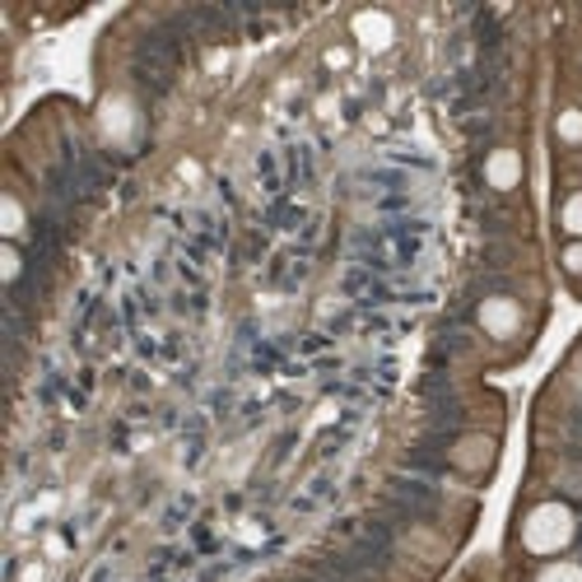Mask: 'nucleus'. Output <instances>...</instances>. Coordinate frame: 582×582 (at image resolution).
Segmentation results:
<instances>
[{
    "instance_id": "obj_1",
    "label": "nucleus",
    "mask_w": 582,
    "mask_h": 582,
    "mask_svg": "<svg viewBox=\"0 0 582 582\" xmlns=\"http://www.w3.org/2000/svg\"><path fill=\"white\" fill-rule=\"evenodd\" d=\"M573 536H578V517L569 503H536V508L522 517V546H527L531 555H559V550H569L573 546Z\"/></svg>"
},
{
    "instance_id": "obj_2",
    "label": "nucleus",
    "mask_w": 582,
    "mask_h": 582,
    "mask_svg": "<svg viewBox=\"0 0 582 582\" xmlns=\"http://www.w3.org/2000/svg\"><path fill=\"white\" fill-rule=\"evenodd\" d=\"M475 322H480V332L484 336H494V340H513L522 332V303L508 299V294H490L480 307H475Z\"/></svg>"
},
{
    "instance_id": "obj_3",
    "label": "nucleus",
    "mask_w": 582,
    "mask_h": 582,
    "mask_svg": "<svg viewBox=\"0 0 582 582\" xmlns=\"http://www.w3.org/2000/svg\"><path fill=\"white\" fill-rule=\"evenodd\" d=\"M99 131H103L108 145H131L135 141V131H141V112H135V103L126 99V93H112V99H103Z\"/></svg>"
},
{
    "instance_id": "obj_4",
    "label": "nucleus",
    "mask_w": 582,
    "mask_h": 582,
    "mask_svg": "<svg viewBox=\"0 0 582 582\" xmlns=\"http://www.w3.org/2000/svg\"><path fill=\"white\" fill-rule=\"evenodd\" d=\"M349 37H355L363 52H387L396 43V19L387 10H359L349 19Z\"/></svg>"
},
{
    "instance_id": "obj_5",
    "label": "nucleus",
    "mask_w": 582,
    "mask_h": 582,
    "mask_svg": "<svg viewBox=\"0 0 582 582\" xmlns=\"http://www.w3.org/2000/svg\"><path fill=\"white\" fill-rule=\"evenodd\" d=\"M484 182L494 191H513L522 182V154L517 149H494L490 159H484Z\"/></svg>"
},
{
    "instance_id": "obj_6",
    "label": "nucleus",
    "mask_w": 582,
    "mask_h": 582,
    "mask_svg": "<svg viewBox=\"0 0 582 582\" xmlns=\"http://www.w3.org/2000/svg\"><path fill=\"white\" fill-rule=\"evenodd\" d=\"M490 461H494V438H484V434H466L452 448V466H457V471L480 475Z\"/></svg>"
},
{
    "instance_id": "obj_7",
    "label": "nucleus",
    "mask_w": 582,
    "mask_h": 582,
    "mask_svg": "<svg viewBox=\"0 0 582 582\" xmlns=\"http://www.w3.org/2000/svg\"><path fill=\"white\" fill-rule=\"evenodd\" d=\"M24 228H29V210H24V201L19 197H0V233H5V243H14V238H24Z\"/></svg>"
},
{
    "instance_id": "obj_8",
    "label": "nucleus",
    "mask_w": 582,
    "mask_h": 582,
    "mask_svg": "<svg viewBox=\"0 0 582 582\" xmlns=\"http://www.w3.org/2000/svg\"><path fill=\"white\" fill-rule=\"evenodd\" d=\"M559 228H564L573 243H582V191H573V197H564V205H559Z\"/></svg>"
},
{
    "instance_id": "obj_9",
    "label": "nucleus",
    "mask_w": 582,
    "mask_h": 582,
    "mask_svg": "<svg viewBox=\"0 0 582 582\" xmlns=\"http://www.w3.org/2000/svg\"><path fill=\"white\" fill-rule=\"evenodd\" d=\"M555 135L564 145H582V108H564L555 116Z\"/></svg>"
},
{
    "instance_id": "obj_10",
    "label": "nucleus",
    "mask_w": 582,
    "mask_h": 582,
    "mask_svg": "<svg viewBox=\"0 0 582 582\" xmlns=\"http://www.w3.org/2000/svg\"><path fill=\"white\" fill-rule=\"evenodd\" d=\"M536 582H582V564H573V559H555V564H546L536 573Z\"/></svg>"
},
{
    "instance_id": "obj_11",
    "label": "nucleus",
    "mask_w": 582,
    "mask_h": 582,
    "mask_svg": "<svg viewBox=\"0 0 582 582\" xmlns=\"http://www.w3.org/2000/svg\"><path fill=\"white\" fill-rule=\"evenodd\" d=\"M19 276H24V257H19V247H14V243H5V247H0V280L14 284Z\"/></svg>"
},
{
    "instance_id": "obj_12",
    "label": "nucleus",
    "mask_w": 582,
    "mask_h": 582,
    "mask_svg": "<svg viewBox=\"0 0 582 582\" xmlns=\"http://www.w3.org/2000/svg\"><path fill=\"white\" fill-rule=\"evenodd\" d=\"M559 261H564L569 276H582V243H569V247H564V257H559Z\"/></svg>"
},
{
    "instance_id": "obj_13",
    "label": "nucleus",
    "mask_w": 582,
    "mask_h": 582,
    "mask_svg": "<svg viewBox=\"0 0 582 582\" xmlns=\"http://www.w3.org/2000/svg\"><path fill=\"white\" fill-rule=\"evenodd\" d=\"M326 66H332V70L349 66V52H345V47H332V52H326Z\"/></svg>"
},
{
    "instance_id": "obj_14",
    "label": "nucleus",
    "mask_w": 582,
    "mask_h": 582,
    "mask_svg": "<svg viewBox=\"0 0 582 582\" xmlns=\"http://www.w3.org/2000/svg\"><path fill=\"white\" fill-rule=\"evenodd\" d=\"M559 480H564V490L582 494V471H564V475H559Z\"/></svg>"
}]
</instances>
